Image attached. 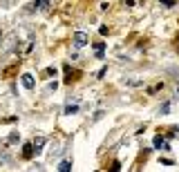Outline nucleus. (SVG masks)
<instances>
[{
  "label": "nucleus",
  "mask_w": 179,
  "mask_h": 172,
  "mask_svg": "<svg viewBox=\"0 0 179 172\" xmlns=\"http://www.w3.org/2000/svg\"><path fill=\"white\" fill-rule=\"evenodd\" d=\"M112 172H119L121 170V163H119V161H114V163H112V168H110Z\"/></svg>",
  "instance_id": "4468645a"
},
{
  "label": "nucleus",
  "mask_w": 179,
  "mask_h": 172,
  "mask_svg": "<svg viewBox=\"0 0 179 172\" xmlns=\"http://www.w3.org/2000/svg\"><path fill=\"white\" fill-rule=\"evenodd\" d=\"M152 145H155V150H170V148H168V143H166V139H164L161 134H157V136L152 139Z\"/></svg>",
  "instance_id": "f03ea898"
},
{
  "label": "nucleus",
  "mask_w": 179,
  "mask_h": 172,
  "mask_svg": "<svg viewBox=\"0 0 179 172\" xmlns=\"http://www.w3.org/2000/svg\"><path fill=\"white\" fill-rule=\"evenodd\" d=\"M170 112V103H164L161 107H159V114H168Z\"/></svg>",
  "instance_id": "9b49d317"
},
{
  "label": "nucleus",
  "mask_w": 179,
  "mask_h": 172,
  "mask_svg": "<svg viewBox=\"0 0 179 172\" xmlns=\"http://www.w3.org/2000/svg\"><path fill=\"white\" fill-rule=\"evenodd\" d=\"M45 143H47V139H45V136H38V139H34V152H36V154H40V152H43Z\"/></svg>",
  "instance_id": "7ed1b4c3"
},
{
  "label": "nucleus",
  "mask_w": 179,
  "mask_h": 172,
  "mask_svg": "<svg viewBox=\"0 0 179 172\" xmlns=\"http://www.w3.org/2000/svg\"><path fill=\"white\" fill-rule=\"evenodd\" d=\"M103 114H105V112H103V110H99V112H96V114H94V121H99V119H101V116H103Z\"/></svg>",
  "instance_id": "f3484780"
},
{
  "label": "nucleus",
  "mask_w": 179,
  "mask_h": 172,
  "mask_svg": "<svg viewBox=\"0 0 179 172\" xmlns=\"http://www.w3.org/2000/svg\"><path fill=\"white\" fill-rule=\"evenodd\" d=\"M94 52H96V58L103 61V52H105V43H96L94 45Z\"/></svg>",
  "instance_id": "39448f33"
},
{
  "label": "nucleus",
  "mask_w": 179,
  "mask_h": 172,
  "mask_svg": "<svg viewBox=\"0 0 179 172\" xmlns=\"http://www.w3.org/2000/svg\"><path fill=\"white\" fill-rule=\"evenodd\" d=\"M99 34L101 36H108V27H99Z\"/></svg>",
  "instance_id": "dca6fc26"
},
{
  "label": "nucleus",
  "mask_w": 179,
  "mask_h": 172,
  "mask_svg": "<svg viewBox=\"0 0 179 172\" xmlns=\"http://www.w3.org/2000/svg\"><path fill=\"white\" fill-rule=\"evenodd\" d=\"M164 7H175V0H161Z\"/></svg>",
  "instance_id": "2eb2a0df"
},
{
  "label": "nucleus",
  "mask_w": 179,
  "mask_h": 172,
  "mask_svg": "<svg viewBox=\"0 0 179 172\" xmlns=\"http://www.w3.org/2000/svg\"><path fill=\"white\" fill-rule=\"evenodd\" d=\"M52 5V0H40V9H49Z\"/></svg>",
  "instance_id": "ddd939ff"
},
{
  "label": "nucleus",
  "mask_w": 179,
  "mask_h": 172,
  "mask_svg": "<svg viewBox=\"0 0 179 172\" xmlns=\"http://www.w3.org/2000/svg\"><path fill=\"white\" fill-rule=\"evenodd\" d=\"M36 9H40V0H34V2H32L29 7H27V11L32 14V11H36Z\"/></svg>",
  "instance_id": "6e6552de"
},
{
  "label": "nucleus",
  "mask_w": 179,
  "mask_h": 172,
  "mask_svg": "<svg viewBox=\"0 0 179 172\" xmlns=\"http://www.w3.org/2000/svg\"><path fill=\"white\" fill-rule=\"evenodd\" d=\"M23 87L25 90H34V76L32 74H23Z\"/></svg>",
  "instance_id": "20e7f679"
},
{
  "label": "nucleus",
  "mask_w": 179,
  "mask_h": 172,
  "mask_svg": "<svg viewBox=\"0 0 179 172\" xmlns=\"http://www.w3.org/2000/svg\"><path fill=\"white\" fill-rule=\"evenodd\" d=\"M87 40H90V38H87L85 31H76V34H74V47H79V49H81V47H85Z\"/></svg>",
  "instance_id": "f257e3e1"
},
{
  "label": "nucleus",
  "mask_w": 179,
  "mask_h": 172,
  "mask_svg": "<svg viewBox=\"0 0 179 172\" xmlns=\"http://www.w3.org/2000/svg\"><path fill=\"white\" fill-rule=\"evenodd\" d=\"M7 141H9V143H18V141H20V134H18V132H11Z\"/></svg>",
  "instance_id": "1a4fd4ad"
},
{
  "label": "nucleus",
  "mask_w": 179,
  "mask_h": 172,
  "mask_svg": "<svg viewBox=\"0 0 179 172\" xmlns=\"http://www.w3.org/2000/svg\"><path fill=\"white\" fill-rule=\"evenodd\" d=\"M79 112V105H67L65 107V114H76Z\"/></svg>",
  "instance_id": "9d476101"
},
{
  "label": "nucleus",
  "mask_w": 179,
  "mask_h": 172,
  "mask_svg": "<svg viewBox=\"0 0 179 172\" xmlns=\"http://www.w3.org/2000/svg\"><path fill=\"white\" fill-rule=\"evenodd\" d=\"M161 87H164V83H157L155 87H150V94H155V92H159V90H161Z\"/></svg>",
  "instance_id": "f8f14e48"
},
{
  "label": "nucleus",
  "mask_w": 179,
  "mask_h": 172,
  "mask_svg": "<svg viewBox=\"0 0 179 172\" xmlns=\"http://www.w3.org/2000/svg\"><path fill=\"white\" fill-rule=\"evenodd\" d=\"M58 170H61V172H70V170H72V161H63V163L58 166Z\"/></svg>",
  "instance_id": "0eeeda50"
},
{
  "label": "nucleus",
  "mask_w": 179,
  "mask_h": 172,
  "mask_svg": "<svg viewBox=\"0 0 179 172\" xmlns=\"http://www.w3.org/2000/svg\"><path fill=\"white\" fill-rule=\"evenodd\" d=\"M32 154H34V143H27V145L23 148V157H25V159H29Z\"/></svg>",
  "instance_id": "423d86ee"
}]
</instances>
